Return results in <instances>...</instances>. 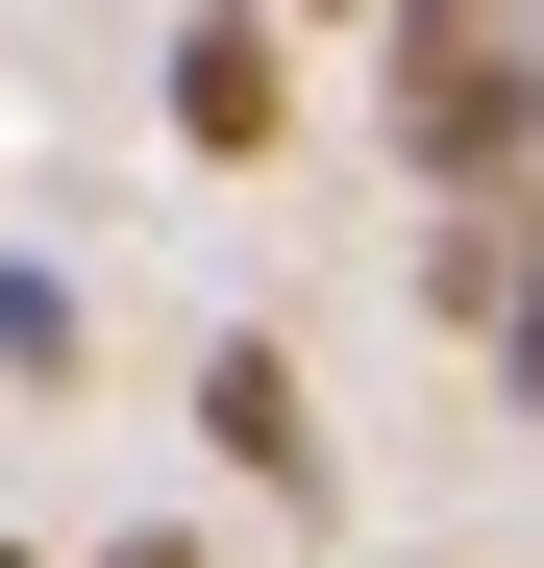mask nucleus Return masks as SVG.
Returning a JSON list of instances; mask_svg holds the SVG:
<instances>
[{
	"mask_svg": "<svg viewBox=\"0 0 544 568\" xmlns=\"http://www.w3.org/2000/svg\"><path fill=\"white\" fill-rule=\"evenodd\" d=\"M372 100H396V173L421 199H520L544 173V50H520V0H372Z\"/></svg>",
	"mask_w": 544,
	"mask_h": 568,
	"instance_id": "f257e3e1",
	"label": "nucleus"
},
{
	"mask_svg": "<svg viewBox=\"0 0 544 568\" xmlns=\"http://www.w3.org/2000/svg\"><path fill=\"white\" fill-rule=\"evenodd\" d=\"M272 124H298L272 0H199V26H173V149H199V173H272Z\"/></svg>",
	"mask_w": 544,
	"mask_h": 568,
	"instance_id": "f03ea898",
	"label": "nucleus"
},
{
	"mask_svg": "<svg viewBox=\"0 0 544 568\" xmlns=\"http://www.w3.org/2000/svg\"><path fill=\"white\" fill-rule=\"evenodd\" d=\"M199 445L248 469V495H298V519H322V396H298V346H272V322L199 346Z\"/></svg>",
	"mask_w": 544,
	"mask_h": 568,
	"instance_id": "7ed1b4c3",
	"label": "nucleus"
},
{
	"mask_svg": "<svg viewBox=\"0 0 544 568\" xmlns=\"http://www.w3.org/2000/svg\"><path fill=\"white\" fill-rule=\"evenodd\" d=\"M74 346H100V322H74V272L0 247V371H26V396H74Z\"/></svg>",
	"mask_w": 544,
	"mask_h": 568,
	"instance_id": "20e7f679",
	"label": "nucleus"
},
{
	"mask_svg": "<svg viewBox=\"0 0 544 568\" xmlns=\"http://www.w3.org/2000/svg\"><path fill=\"white\" fill-rule=\"evenodd\" d=\"M471 346H495V371H520V420H544V247H520V272H495V322H471Z\"/></svg>",
	"mask_w": 544,
	"mask_h": 568,
	"instance_id": "39448f33",
	"label": "nucleus"
},
{
	"mask_svg": "<svg viewBox=\"0 0 544 568\" xmlns=\"http://www.w3.org/2000/svg\"><path fill=\"white\" fill-rule=\"evenodd\" d=\"M298 26H372V0H298Z\"/></svg>",
	"mask_w": 544,
	"mask_h": 568,
	"instance_id": "423d86ee",
	"label": "nucleus"
},
{
	"mask_svg": "<svg viewBox=\"0 0 544 568\" xmlns=\"http://www.w3.org/2000/svg\"><path fill=\"white\" fill-rule=\"evenodd\" d=\"M0 568H26V544H0Z\"/></svg>",
	"mask_w": 544,
	"mask_h": 568,
	"instance_id": "0eeeda50",
	"label": "nucleus"
}]
</instances>
